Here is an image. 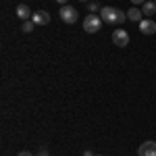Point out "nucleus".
I'll use <instances>...</instances> for the list:
<instances>
[{
    "instance_id": "f257e3e1",
    "label": "nucleus",
    "mask_w": 156,
    "mask_h": 156,
    "mask_svg": "<svg viewBox=\"0 0 156 156\" xmlns=\"http://www.w3.org/2000/svg\"><path fill=\"white\" fill-rule=\"evenodd\" d=\"M100 19L104 23H115V25H121L125 19H127V12H123L121 9H112V6H102L100 9Z\"/></svg>"
},
{
    "instance_id": "f03ea898",
    "label": "nucleus",
    "mask_w": 156,
    "mask_h": 156,
    "mask_svg": "<svg viewBox=\"0 0 156 156\" xmlns=\"http://www.w3.org/2000/svg\"><path fill=\"white\" fill-rule=\"evenodd\" d=\"M60 21L67 25H73L77 23V19H79V12H77V9L75 6H71V4H65V6H60Z\"/></svg>"
},
{
    "instance_id": "7ed1b4c3",
    "label": "nucleus",
    "mask_w": 156,
    "mask_h": 156,
    "mask_svg": "<svg viewBox=\"0 0 156 156\" xmlns=\"http://www.w3.org/2000/svg\"><path fill=\"white\" fill-rule=\"evenodd\" d=\"M100 27H102V19H100V15L90 12V15L83 19V29L87 31V34H96V31H100Z\"/></svg>"
},
{
    "instance_id": "20e7f679",
    "label": "nucleus",
    "mask_w": 156,
    "mask_h": 156,
    "mask_svg": "<svg viewBox=\"0 0 156 156\" xmlns=\"http://www.w3.org/2000/svg\"><path fill=\"white\" fill-rule=\"evenodd\" d=\"M112 44L115 46H121V48L129 46V34L125 29H115L112 31Z\"/></svg>"
},
{
    "instance_id": "39448f33",
    "label": "nucleus",
    "mask_w": 156,
    "mask_h": 156,
    "mask_svg": "<svg viewBox=\"0 0 156 156\" xmlns=\"http://www.w3.org/2000/svg\"><path fill=\"white\" fill-rule=\"evenodd\" d=\"M137 156H156V142H144L137 148Z\"/></svg>"
},
{
    "instance_id": "423d86ee",
    "label": "nucleus",
    "mask_w": 156,
    "mask_h": 156,
    "mask_svg": "<svg viewBox=\"0 0 156 156\" xmlns=\"http://www.w3.org/2000/svg\"><path fill=\"white\" fill-rule=\"evenodd\" d=\"M140 31H142L144 36H154L156 34V23L150 21V19H142V21H140Z\"/></svg>"
},
{
    "instance_id": "0eeeda50",
    "label": "nucleus",
    "mask_w": 156,
    "mask_h": 156,
    "mask_svg": "<svg viewBox=\"0 0 156 156\" xmlns=\"http://www.w3.org/2000/svg\"><path fill=\"white\" fill-rule=\"evenodd\" d=\"M31 21H34L36 25H48L50 23V15L46 11H37V12H34Z\"/></svg>"
},
{
    "instance_id": "6e6552de",
    "label": "nucleus",
    "mask_w": 156,
    "mask_h": 156,
    "mask_svg": "<svg viewBox=\"0 0 156 156\" xmlns=\"http://www.w3.org/2000/svg\"><path fill=\"white\" fill-rule=\"evenodd\" d=\"M15 12H17V17H19V19H23V21H29V17H34V12L29 11V6H27V4H19Z\"/></svg>"
},
{
    "instance_id": "1a4fd4ad",
    "label": "nucleus",
    "mask_w": 156,
    "mask_h": 156,
    "mask_svg": "<svg viewBox=\"0 0 156 156\" xmlns=\"http://www.w3.org/2000/svg\"><path fill=\"white\" fill-rule=\"evenodd\" d=\"M142 12H144L146 17L156 15V2H154V0H146L144 4H142Z\"/></svg>"
},
{
    "instance_id": "9d476101",
    "label": "nucleus",
    "mask_w": 156,
    "mask_h": 156,
    "mask_svg": "<svg viewBox=\"0 0 156 156\" xmlns=\"http://www.w3.org/2000/svg\"><path fill=\"white\" fill-rule=\"evenodd\" d=\"M127 17H129V21H135V23H140L142 21V17H144V12L140 11V9H129V12H127Z\"/></svg>"
},
{
    "instance_id": "9b49d317",
    "label": "nucleus",
    "mask_w": 156,
    "mask_h": 156,
    "mask_svg": "<svg viewBox=\"0 0 156 156\" xmlns=\"http://www.w3.org/2000/svg\"><path fill=\"white\" fill-rule=\"evenodd\" d=\"M34 27H36L34 21H23V27H21V29H23L25 34H31V31H34Z\"/></svg>"
},
{
    "instance_id": "f8f14e48",
    "label": "nucleus",
    "mask_w": 156,
    "mask_h": 156,
    "mask_svg": "<svg viewBox=\"0 0 156 156\" xmlns=\"http://www.w3.org/2000/svg\"><path fill=\"white\" fill-rule=\"evenodd\" d=\"M87 9H90V12H98V11H100V4H98V2H90Z\"/></svg>"
},
{
    "instance_id": "ddd939ff",
    "label": "nucleus",
    "mask_w": 156,
    "mask_h": 156,
    "mask_svg": "<svg viewBox=\"0 0 156 156\" xmlns=\"http://www.w3.org/2000/svg\"><path fill=\"white\" fill-rule=\"evenodd\" d=\"M131 2H133V4H144L146 0H131Z\"/></svg>"
},
{
    "instance_id": "4468645a",
    "label": "nucleus",
    "mask_w": 156,
    "mask_h": 156,
    "mask_svg": "<svg viewBox=\"0 0 156 156\" xmlns=\"http://www.w3.org/2000/svg\"><path fill=\"white\" fill-rule=\"evenodd\" d=\"M17 156H34V154H29V152H19Z\"/></svg>"
},
{
    "instance_id": "2eb2a0df",
    "label": "nucleus",
    "mask_w": 156,
    "mask_h": 156,
    "mask_svg": "<svg viewBox=\"0 0 156 156\" xmlns=\"http://www.w3.org/2000/svg\"><path fill=\"white\" fill-rule=\"evenodd\" d=\"M37 156H48V152H46V150H40V154Z\"/></svg>"
},
{
    "instance_id": "dca6fc26",
    "label": "nucleus",
    "mask_w": 156,
    "mask_h": 156,
    "mask_svg": "<svg viewBox=\"0 0 156 156\" xmlns=\"http://www.w3.org/2000/svg\"><path fill=\"white\" fill-rule=\"evenodd\" d=\"M83 156H94V154H92V150H85V152H83Z\"/></svg>"
},
{
    "instance_id": "f3484780",
    "label": "nucleus",
    "mask_w": 156,
    "mask_h": 156,
    "mask_svg": "<svg viewBox=\"0 0 156 156\" xmlns=\"http://www.w3.org/2000/svg\"><path fill=\"white\" fill-rule=\"evenodd\" d=\"M56 2H58L60 6H65V4H67V0H56Z\"/></svg>"
},
{
    "instance_id": "a211bd4d",
    "label": "nucleus",
    "mask_w": 156,
    "mask_h": 156,
    "mask_svg": "<svg viewBox=\"0 0 156 156\" xmlns=\"http://www.w3.org/2000/svg\"><path fill=\"white\" fill-rule=\"evenodd\" d=\"M81 2H87V0H81Z\"/></svg>"
},
{
    "instance_id": "6ab92c4d",
    "label": "nucleus",
    "mask_w": 156,
    "mask_h": 156,
    "mask_svg": "<svg viewBox=\"0 0 156 156\" xmlns=\"http://www.w3.org/2000/svg\"><path fill=\"white\" fill-rule=\"evenodd\" d=\"M154 2H156V0H154Z\"/></svg>"
}]
</instances>
